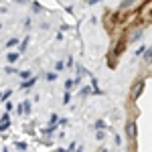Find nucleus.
Returning a JSON list of instances; mask_svg holds the SVG:
<instances>
[{"mask_svg":"<svg viewBox=\"0 0 152 152\" xmlns=\"http://www.w3.org/2000/svg\"><path fill=\"white\" fill-rule=\"evenodd\" d=\"M142 2H144V0H122V4L118 6V10H116V18L124 16V14H132V12H136L142 6Z\"/></svg>","mask_w":152,"mask_h":152,"instance_id":"1","label":"nucleus"},{"mask_svg":"<svg viewBox=\"0 0 152 152\" xmlns=\"http://www.w3.org/2000/svg\"><path fill=\"white\" fill-rule=\"evenodd\" d=\"M124 134H126L128 144H136V142H138V124H136V120H132V118H128V120H126Z\"/></svg>","mask_w":152,"mask_h":152,"instance_id":"2","label":"nucleus"},{"mask_svg":"<svg viewBox=\"0 0 152 152\" xmlns=\"http://www.w3.org/2000/svg\"><path fill=\"white\" fill-rule=\"evenodd\" d=\"M144 89H146V79L138 77L136 81L132 83V87H130V102H138V97L144 94Z\"/></svg>","mask_w":152,"mask_h":152,"instance_id":"3","label":"nucleus"},{"mask_svg":"<svg viewBox=\"0 0 152 152\" xmlns=\"http://www.w3.org/2000/svg\"><path fill=\"white\" fill-rule=\"evenodd\" d=\"M8 124H10V120H8V114H4V116L0 118V132H4V130L8 128Z\"/></svg>","mask_w":152,"mask_h":152,"instance_id":"4","label":"nucleus"},{"mask_svg":"<svg viewBox=\"0 0 152 152\" xmlns=\"http://www.w3.org/2000/svg\"><path fill=\"white\" fill-rule=\"evenodd\" d=\"M142 53H144V63H146V65H150V61H152V51H150V47H144V51H142Z\"/></svg>","mask_w":152,"mask_h":152,"instance_id":"5","label":"nucleus"},{"mask_svg":"<svg viewBox=\"0 0 152 152\" xmlns=\"http://www.w3.org/2000/svg\"><path fill=\"white\" fill-rule=\"evenodd\" d=\"M91 91H94V89H91V87H87V85H85V87H81V89H79V97H87V95L91 94Z\"/></svg>","mask_w":152,"mask_h":152,"instance_id":"6","label":"nucleus"},{"mask_svg":"<svg viewBox=\"0 0 152 152\" xmlns=\"http://www.w3.org/2000/svg\"><path fill=\"white\" fill-rule=\"evenodd\" d=\"M28 41H31V37H26V39H23L20 47H18V53H24V51H26V47H28Z\"/></svg>","mask_w":152,"mask_h":152,"instance_id":"7","label":"nucleus"},{"mask_svg":"<svg viewBox=\"0 0 152 152\" xmlns=\"http://www.w3.org/2000/svg\"><path fill=\"white\" fill-rule=\"evenodd\" d=\"M35 83H37V77H31V79H26V81H23V85H20V87H24V89H26V87H33Z\"/></svg>","mask_w":152,"mask_h":152,"instance_id":"8","label":"nucleus"},{"mask_svg":"<svg viewBox=\"0 0 152 152\" xmlns=\"http://www.w3.org/2000/svg\"><path fill=\"white\" fill-rule=\"evenodd\" d=\"M18 55H20V53H8V55H6V61H8V63H16Z\"/></svg>","mask_w":152,"mask_h":152,"instance_id":"9","label":"nucleus"},{"mask_svg":"<svg viewBox=\"0 0 152 152\" xmlns=\"http://www.w3.org/2000/svg\"><path fill=\"white\" fill-rule=\"evenodd\" d=\"M12 95V89H6V91H4V94L0 95V102H6V99H8V97H10Z\"/></svg>","mask_w":152,"mask_h":152,"instance_id":"10","label":"nucleus"},{"mask_svg":"<svg viewBox=\"0 0 152 152\" xmlns=\"http://www.w3.org/2000/svg\"><path fill=\"white\" fill-rule=\"evenodd\" d=\"M18 45V39L14 37V39H10V41H6V47H16Z\"/></svg>","mask_w":152,"mask_h":152,"instance_id":"11","label":"nucleus"},{"mask_svg":"<svg viewBox=\"0 0 152 152\" xmlns=\"http://www.w3.org/2000/svg\"><path fill=\"white\" fill-rule=\"evenodd\" d=\"M71 102V94L69 91H65V95H63V105H67Z\"/></svg>","mask_w":152,"mask_h":152,"instance_id":"12","label":"nucleus"},{"mask_svg":"<svg viewBox=\"0 0 152 152\" xmlns=\"http://www.w3.org/2000/svg\"><path fill=\"white\" fill-rule=\"evenodd\" d=\"M61 69H65V63L63 61H57L55 63V71H61Z\"/></svg>","mask_w":152,"mask_h":152,"instance_id":"13","label":"nucleus"},{"mask_svg":"<svg viewBox=\"0 0 152 152\" xmlns=\"http://www.w3.org/2000/svg\"><path fill=\"white\" fill-rule=\"evenodd\" d=\"M104 136H105L104 130H97V132H95V138H97V140H104Z\"/></svg>","mask_w":152,"mask_h":152,"instance_id":"14","label":"nucleus"},{"mask_svg":"<svg viewBox=\"0 0 152 152\" xmlns=\"http://www.w3.org/2000/svg\"><path fill=\"white\" fill-rule=\"evenodd\" d=\"M95 128H97V130L105 128V122H104V120H97V122H95Z\"/></svg>","mask_w":152,"mask_h":152,"instance_id":"15","label":"nucleus"},{"mask_svg":"<svg viewBox=\"0 0 152 152\" xmlns=\"http://www.w3.org/2000/svg\"><path fill=\"white\" fill-rule=\"evenodd\" d=\"M16 148H18L20 152H24V150H26V144H24V142H18V144H16Z\"/></svg>","mask_w":152,"mask_h":152,"instance_id":"16","label":"nucleus"},{"mask_svg":"<svg viewBox=\"0 0 152 152\" xmlns=\"http://www.w3.org/2000/svg\"><path fill=\"white\" fill-rule=\"evenodd\" d=\"M71 87H73V79H67V81H65V89H67V91H69Z\"/></svg>","mask_w":152,"mask_h":152,"instance_id":"17","label":"nucleus"},{"mask_svg":"<svg viewBox=\"0 0 152 152\" xmlns=\"http://www.w3.org/2000/svg\"><path fill=\"white\" fill-rule=\"evenodd\" d=\"M20 77H23V79H28V77H31V71H20Z\"/></svg>","mask_w":152,"mask_h":152,"instance_id":"18","label":"nucleus"},{"mask_svg":"<svg viewBox=\"0 0 152 152\" xmlns=\"http://www.w3.org/2000/svg\"><path fill=\"white\" fill-rule=\"evenodd\" d=\"M47 79H49V81H55V79H57V75H55V73H47Z\"/></svg>","mask_w":152,"mask_h":152,"instance_id":"19","label":"nucleus"},{"mask_svg":"<svg viewBox=\"0 0 152 152\" xmlns=\"http://www.w3.org/2000/svg\"><path fill=\"white\" fill-rule=\"evenodd\" d=\"M128 152H138V150H136V144H130V148H128Z\"/></svg>","mask_w":152,"mask_h":152,"instance_id":"20","label":"nucleus"},{"mask_svg":"<svg viewBox=\"0 0 152 152\" xmlns=\"http://www.w3.org/2000/svg\"><path fill=\"white\" fill-rule=\"evenodd\" d=\"M97 2H102V0H89V4H97Z\"/></svg>","mask_w":152,"mask_h":152,"instance_id":"21","label":"nucleus"},{"mask_svg":"<svg viewBox=\"0 0 152 152\" xmlns=\"http://www.w3.org/2000/svg\"><path fill=\"white\" fill-rule=\"evenodd\" d=\"M57 152H67V150H63V148H59V150Z\"/></svg>","mask_w":152,"mask_h":152,"instance_id":"22","label":"nucleus"},{"mask_svg":"<svg viewBox=\"0 0 152 152\" xmlns=\"http://www.w3.org/2000/svg\"><path fill=\"white\" fill-rule=\"evenodd\" d=\"M97 152H107V150H105V148H102V150H97Z\"/></svg>","mask_w":152,"mask_h":152,"instance_id":"23","label":"nucleus"},{"mask_svg":"<svg viewBox=\"0 0 152 152\" xmlns=\"http://www.w3.org/2000/svg\"><path fill=\"white\" fill-rule=\"evenodd\" d=\"M75 152H81V148H79V150H75Z\"/></svg>","mask_w":152,"mask_h":152,"instance_id":"24","label":"nucleus"},{"mask_svg":"<svg viewBox=\"0 0 152 152\" xmlns=\"http://www.w3.org/2000/svg\"><path fill=\"white\" fill-rule=\"evenodd\" d=\"M0 95H2V91H0Z\"/></svg>","mask_w":152,"mask_h":152,"instance_id":"25","label":"nucleus"},{"mask_svg":"<svg viewBox=\"0 0 152 152\" xmlns=\"http://www.w3.org/2000/svg\"><path fill=\"white\" fill-rule=\"evenodd\" d=\"M0 28H2V26H0Z\"/></svg>","mask_w":152,"mask_h":152,"instance_id":"26","label":"nucleus"}]
</instances>
